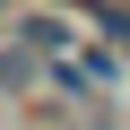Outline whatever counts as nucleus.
<instances>
[{
  "label": "nucleus",
  "mask_w": 130,
  "mask_h": 130,
  "mask_svg": "<svg viewBox=\"0 0 130 130\" xmlns=\"http://www.w3.org/2000/svg\"><path fill=\"white\" fill-rule=\"evenodd\" d=\"M70 18H78V9H52V0H35V9H9L0 26H9L18 43H35V52L52 61V52H70V43H78V26H70Z\"/></svg>",
  "instance_id": "nucleus-1"
},
{
  "label": "nucleus",
  "mask_w": 130,
  "mask_h": 130,
  "mask_svg": "<svg viewBox=\"0 0 130 130\" xmlns=\"http://www.w3.org/2000/svg\"><path fill=\"white\" fill-rule=\"evenodd\" d=\"M35 78H43V52H35V43H18V35H9V43H0V95H26V87H35Z\"/></svg>",
  "instance_id": "nucleus-2"
},
{
  "label": "nucleus",
  "mask_w": 130,
  "mask_h": 130,
  "mask_svg": "<svg viewBox=\"0 0 130 130\" xmlns=\"http://www.w3.org/2000/svg\"><path fill=\"white\" fill-rule=\"evenodd\" d=\"M0 18H9V0H0Z\"/></svg>",
  "instance_id": "nucleus-3"
},
{
  "label": "nucleus",
  "mask_w": 130,
  "mask_h": 130,
  "mask_svg": "<svg viewBox=\"0 0 130 130\" xmlns=\"http://www.w3.org/2000/svg\"><path fill=\"white\" fill-rule=\"evenodd\" d=\"M121 9H130V0H121Z\"/></svg>",
  "instance_id": "nucleus-4"
}]
</instances>
